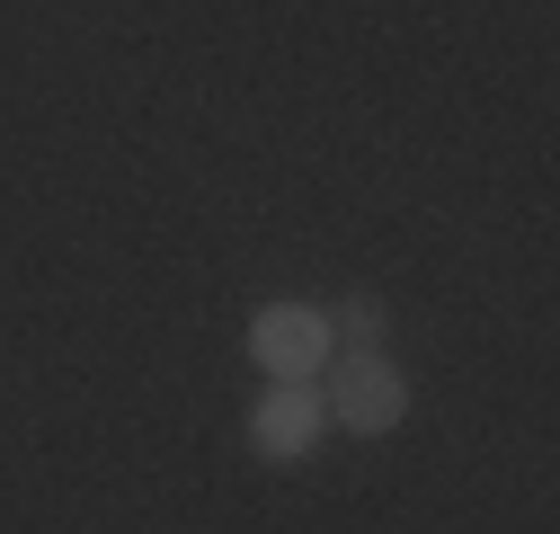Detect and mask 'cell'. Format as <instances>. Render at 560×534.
Masks as SVG:
<instances>
[{
    "instance_id": "6da1fadb",
    "label": "cell",
    "mask_w": 560,
    "mask_h": 534,
    "mask_svg": "<svg viewBox=\"0 0 560 534\" xmlns=\"http://www.w3.org/2000/svg\"><path fill=\"white\" fill-rule=\"evenodd\" d=\"M320 400H329V428L347 437H392L409 419V374L383 348H347L320 365Z\"/></svg>"
},
{
    "instance_id": "3957f363",
    "label": "cell",
    "mask_w": 560,
    "mask_h": 534,
    "mask_svg": "<svg viewBox=\"0 0 560 534\" xmlns=\"http://www.w3.org/2000/svg\"><path fill=\"white\" fill-rule=\"evenodd\" d=\"M320 437H329L320 383H267V400L249 410V454H258V463H312Z\"/></svg>"
},
{
    "instance_id": "277c9868",
    "label": "cell",
    "mask_w": 560,
    "mask_h": 534,
    "mask_svg": "<svg viewBox=\"0 0 560 534\" xmlns=\"http://www.w3.org/2000/svg\"><path fill=\"white\" fill-rule=\"evenodd\" d=\"M329 329H338V339H357V348H374V339H383V303H374V294L338 303V312H329Z\"/></svg>"
},
{
    "instance_id": "7a4b0ae2",
    "label": "cell",
    "mask_w": 560,
    "mask_h": 534,
    "mask_svg": "<svg viewBox=\"0 0 560 534\" xmlns=\"http://www.w3.org/2000/svg\"><path fill=\"white\" fill-rule=\"evenodd\" d=\"M249 357L267 383H320V365L338 357V329L320 303H294V294H276L249 312Z\"/></svg>"
}]
</instances>
